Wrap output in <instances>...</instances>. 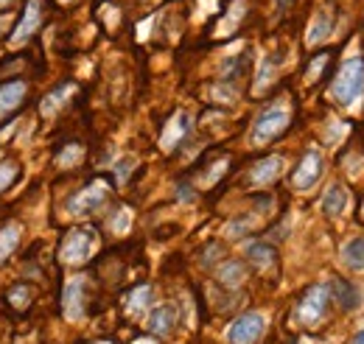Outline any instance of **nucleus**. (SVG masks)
Here are the masks:
<instances>
[{
	"label": "nucleus",
	"instance_id": "b1692460",
	"mask_svg": "<svg viewBox=\"0 0 364 344\" xmlns=\"http://www.w3.org/2000/svg\"><path fill=\"white\" fill-rule=\"evenodd\" d=\"M328 62H331V56H328V53H319L317 59H311V62H309V68H306V82H309V85L319 82V76H322V70L328 68Z\"/></svg>",
	"mask_w": 364,
	"mask_h": 344
},
{
	"label": "nucleus",
	"instance_id": "72a5a7b5",
	"mask_svg": "<svg viewBox=\"0 0 364 344\" xmlns=\"http://www.w3.org/2000/svg\"><path fill=\"white\" fill-rule=\"evenodd\" d=\"M3 3H6V0H0V9H3Z\"/></svg>",
	"mask_w": 364,
	"mask_h": 344
},
{
	"label": "nucleus",
	"instance_id": "f8f14e48",
	"mask_svg": "<svg viewBox=\"0 0 364 344\" xmlns=\"http://www.w3.org/2000/svg\"><path fill=\"white\" fill-rule=\"evenodd\" d=\"M65 313H68V319H82L85 316V280L82 277H76L65 289Z\"/></svg>",
	"mask_w": 364,
	"mask_h": 344
},
{
	"label": "nucleus",
	"instance_id": "6ab92c4d",
	"mask_svg": "<svg viewBox=\"0 0 364 344\" xmlns=\"http://www.w3.org/2000/svg\"><path fill=\"white\" fill-rule=\"evenodd\" d=\"M20 244V227L17 224H9L0 230V263L9 258Z\"/></svg>",
	"mask_w": 364,
	"mask_h": 344
},
{
	"label": "nucleus",
	"instance_id": "9d476101",
	"mask_svg": "<svg viewBox=\"0 0 364 344\" xmlns=\"http://www.w3.org/2000/svg\"><path fill=\"white\" fill-rule=\"evenodd\" d=\"M280 171H283V157L272 154V157H267V160H261V163L252 166L250 182L258 185V188H261V185H269V182H274V179L280 176Z\"/></svg>",
	"mask_w": 364,
	"mask_h": 344
},
{
	"label": "nucleus",
	"instance_id": "423d86ee",
	"mask_svg": "<svg viewBox=\"0 0 364 344\" xmlns=\"http://www.w3.org/2000/svg\"><path fill=\"white\" fill-rule=\"evenodd\" d=\"M95 232L92 230H73L62 244V260L65 263H85L92 255Z\"/></svg>",
	"mask_w": 364,
	"mask_h": 344
},
{
	"label": "nucleus",
	"instance_id": "4be33fe9",
	"mask_svg": "<svg viewBox=\"0 0 364 344\" xmlns=\"http://www.w3.org/2000/svg\"><path fill=\"white\" fill-rule=\"evenodd\" d=\"M73 92V85H62L59 90H53V92H48V98L43 101V112L46 115H53L65 101H68V95Z\"/></svg>",
	"mask_w": 364,
	"mask_h": 344
},
{
	"label": "nucleus",
	"instance_id": "c756f323",
	"mask_svg": "<svg viewBox=\"0 0 364 344\" xmlns=\"http://www.w3.org/2000/svg\"><path fill=\"white\" fill-rule=\"evenodd\" d=\"M252 224H255L252 215H247V218H235V221H230L228 224V235H241V232H247Z\"/></svg>",
	"mask_w": 364,
	"mask_h": 344
},
{
	"label": "nucleus",
	"instance_id": "412c9836",
	"mask_svg": "<svg viewBox=\"0 0 364 344\" xmlns=\"http://www.w3.org/2000/svg\"><path fill=\"white\" fill-rule=\"evenodd\" d=\"M149 302H151V289L149 286H140V289H135L129 297H127V313H132V316H137V313H143L146 308H149Z\"/></svg>",
	"mask_w": 364,
	"mask_h": 344
},
{
	"label": "nucleus",
	"instance_id": "7ed1b4c3",
	"mask_svg": "<svg viewBox=\"0 0 364 344\" xmlns=\"http://www.w3.org/2000/svg\"><path fill=\"white\" fill-rule=\"evenodd\" d=\"M328 302H331V289L328 286H311L303 300L297 305V322L306 325V328H317L328 311Z\"/></svg>",
	"mask_w": 364,
	"mask_h": 344
},
{
	"label": "nucleus",
	"instance_id": "f03ea898",
	"mask_svg": "<svg viewBox=\"0 0 364 344\" xmlns=\"http://www.w3.org/2000/svg\"><path fill=\"white\" fill-rule=\"evenodd\" d=\"M289 124H291V109H289V104H286V101H274L272 107H267V109L258 115V121H255V127H252V146H267V143H272L274 137H280L283 131L289 129Z\"/></svg>",
	"mask_w": 364,
	"mask_h": 344
},
{
	"label": "nucleus",
	"instance_id": "2eb2a0df",
	"mask_svg": "<svg viewBox=\"0 0 364 344\" xmlns=\"http://www.w3.org/2000/svg\"><path fill=\"white\" fill-rule=\"evenodd\" d=\"M342 263H345L350 272H364V235L350 238V241L342 247Z\"/></svg>",
	"mask_w": 364,
	"mask_h": 344
},
{
	"label": "nucleus",
	"instance_id": "f704fd0d",
	"mask_svg": "<svg viewBox=\"0 0 364 344\" xmlns=\"http://www.w3.org/2000/svg\"><path fill=\"white\" fill-rule=\"evenodd\" d=\"M0 28H3V20H0Z\"/></svg>",
	"mask_w": 364,
	"mask_h": 344
},
{
	"label": "nucleus",
	"instance_id": "9b49d317",
	"mask_svg": "<svg viewBox=\"0 0 364 344\" xmlns=\"http://www.w3.org/2000/svg\"><path fill=\"white\" fill-rule=\"evenodd\" d=\"M188 129H191V121H188V115H185V112H177V115L168 121V127H166V131H163V137H160L163 149H166V151H174V149L180 146L182 140H185Z\"/></svg>",
	"mask_w": 364,
	"mask_h": 344
},
{
	"label": "nucleus",
	"instance_id": "4468645a",
	"mask_svg": "<svg viewBox=\"0 0 364 344\" xmlns=\"http://www.w3.org/2000/svg\"><path fill=\"white\" fill-rule=\"evenodd\" d=\"M26 98V82H9L0 87V118L9 115L11 109H17Z\"/></svg>",
	"mask_w": 364,
	"mask_h": 344
},
{
	"label": "nucleus",
	"instance_id": "1a4fd4ad",
	"mask_svg": "<svg viewBox=\"0 0 364 344\" xmlns=\"http://www.w3.org/2000/svg\"><path fill=\"white\" fill-rule=\"evenodd\" d=\"M40 17H43V0H28V6H26V14H23V20H20V26L14 28V34H11V45H23L34 31H37V26H40Z\"/></svg>",
	"mask_w": 364,
	"mask_h": 344
},
{
	"label": "nucleus",
	"instance_id": "a878e982",
	"mask_svg": "<svg viewBox=\"0 0 364 344\" xmlns=\"http://www.w3.org/2000/svg\"><path fill=\"white\" fill-rule=\"evenodd\" d=\"M82 154H85V149H82V146H68L65 151H59L56 163H59L62 168H70V166H76V163L82 160Z\"/></svg>",
	"mask_w": 364,
	"mask_h": 344
},
{
	"label": "nucleus",
	"instance_id": "39448f33",
	"mask_svg": "<svg viewBox=\"0 0 364 344\" xmlns=\"http://www.w3.org/2000/svg\"><path fill=\"white\" fill-rule=\"evenodd\" d=\"M264 330H267V319H264V313H244V316H238V319L230 325L228 342L230 344H252L264 336Z\"/></svg>",
	"mask_w": 364,
	"mask_h": 344
},
{
	"label": "nucleus",
	"instance_id": "2f4dec72",
	"mask_svg": "<svg viewBox=\"0 0 364 344\" xmlns=\"http://www.w3.org/2000/svg\"><path fill=\"white\" fill-rule=\"evenodd\" d=\"M350 344H364V330H359V333L353 336V342H350Z\"/></svg>",
	"mask_w": 364,
	"mask_h": 344
},
{
	"label": "nucleus",
	"instance_id": "393cba45",
	"mask_svg": "<svg viewBox=\"0 0 364 344\" xmlns=\"http://www.w3.org/2000/svg\"><path fill=\"white\" fill-rule=\"evenodd\" d=\"M28 300H31V289H28V286H14V289L9 291V302H11V308H17V311L28 308Z\"/></svg>",
	"mask_w": 364,
	"mask_h": 344
},
{
	"label": "nucleus",
	"instance_id": "5701e85b",
	"mask_svg": "<svg viewBox=\"0 0 364 344\" xmlns=\"http://www.w3.org/2000/svg\"><path fill=\"white\" fill-rule=\"evenodd\" d=\"M244 17V0H235L232 6H230V14L225 23H219V34L222 37H228L230 31H232V26H238V20Z\"/></svg>",
	"mask_w": 364,
	"mask_h": 344
},
{
	"label": "nucleus",
	"instance_id": "ddd939ff",
	"mask_svg": "<svg viewBox=\"0 0 364 344\" xmlns=\"http://www.w3.org/2000/svg\"><path fill=\"white\" fill-rule=\"evenodd\" d=\"M348 202H350L348 190H345L342 185H331V188L325 190V196H322V213L336 218V215H342L348 210Z\"/></svg>",
	"mask_w": 364,
	"mask_h": 344
},
{
	"label": "nucleus",
	"instance_id": "473e14b6",
	"mask_svg": "<svg viewBox=\"0 0 364 344\" xmlns=\"http://www.w3.org/2000/svg\"><path fill=\"white\" fill-rule=\"evenodd\" d=\"M135 344H154V342H149V339H137Z\"/></svg>",
	"mask_w": 364,
	"mask_h": 344
},
{
	"label": "nucleus",
	"instance_id": "f257e3e1",
	"mask_svg": "<svg viewBox=\"0 0 364 344\" xmlns=\"http://www.w3.org/2000/svg\"><path fill=\"white\" fill-rule=\"evenodd\" d=\"M364 92V59H348L342 68H339V73H336V79H333V85H331V98L336 101V104H342V107H350L353 101H359Z\"/></svg>",
	"mask_w": 364,
	"mask_h": 344
},
{
	"label": "nucleus",
	"instance_id": "6e6552de",
	"mask_svg": "<svg viewBox=\"0 0 364 344\" xmlns=\"http://www.w3.org/2000/svg\"><path fill=\"white\" fill-rule=\"evenodd\" d=\"M333 20H336V14H333V9L331 6H322L317 14L311 17V23H309V34H306V45H319L325 43L328 37H331V31H333Z\"/></svg>",
	"mask_w": 364,
	"mask_h": 344
},
{
	"label": "nucleus",
	"instance_id": "f3484780",
	"mask_svg": "<svg viewBox=\"0 0 364 344\" xmlns=\"http://www.w3.org/2000/svg\"><path fill=\"white\" fill-rule=\"evenodd\" d=\"M331 289H333L336 300H339V305H342L345 311H350V308H356V305L362 302L359 289H356L353 283H348V280H333V283H331Z\"/></svg>",
	"mask_w": 364,
	"mask_h": 344
},
{
	"label": "nucleus",
	"instance_id": "c85d7f7f",
	"mask_svg": "<svg viewBox=\"0 0 364 344\" xmlns=\"http://www.w3.org/2000/svg\"><path fill=\"white\" fill-rule=\"evenodd\" d=\"M129 224H132V210H127V208H121L118 215L109 221L112 232H127V230H129Z\"/></svg>",
	"mask_w": 364,
	"mask_h": 344
},
{
	"label": "nucleus",
	"instance_id": "7c9ffc66",
	"mask_svg": "<svg viewBox=\"0 0 364 344\" xmlns=\"http://www.w3.org/2000/svg\"><path fill=\"white\" fill-rule=\"evenodd\" d=\"M132 166H135V160H132V157H127V160H121V163H118V168H115V171H118V179H121V182L129 176Z\"/></svg>",
	"mask_w": 364,
	"mask_h": 344
},
{
	"label": "nucleus",
	"instance_id": "0eeeda50",
	"mask_svg": "<svg viewBox=\"0 0 364 344\" xmlns=\"http://www.w3.org/2000/svg\"><path fill=\"white\" fill-rule=\"evenodd\" d=\"M319 176H322V157H319V151H309V154L300 160L297 171L291 173V185H294L297 190H309V188L317 185Z\"/></svg>",
	"mask_w": 364,
	"mask_h": 344
},
{
	"label": "nucleus",
	"instance_id": "a211bd4d",
	"mask_svg": "<svg viewBox=\"0 0 364 344\" xmlns=\"http://www.w3.org/2000/svg\"><path fill=\"white\" fill-rule=\"evenodd\" d=\"M244 277H247V269H244V263H241V260H228V263L219 269V283H222V286H228V289L241 286V283H244Z\"/></svg>",
	"mask_w": 364,
	"mask_h": 344
},
{
	"label": "nucleus",
	"instance_id": "cd10ccee",
	"mask_svg": "<svg viewBox=\"0 0 364 344\" xmlns=\"http://www.w3.org/2000/svg\"><path fill=\"white\" fill-rule=\"evenodd\" d=\"M274 65H277L274 59H267V62H264L261 76H258V82H255V92H264V90H267V85L274 79Z\"/></svg>",
	"mask_w": 364,
	"mask_h": 344
},
{
	"label": "nucleus",
	"instance_id": "dca6fc26",
	"mask_svg": "<svg viewBox=\"0 0 364 344\" xmlns=\"http://www.w3.org/2000/svg\"><path fill=\"white\" fill-rule=\"evenodd\" d=\"M174 322H177V313H174L171 305H160V308H154L151 316H149L151 333H168V330L174 328Z\"/></svg>",
	"mask_w": 364,
	"mask_h": 344
},
{
	"label": "nucleus",
	"instance_id": "c9c22d12",
	"mask_svg": "<svg viewBox=\"0 0 364 344\" xmlns=\"http://www.w3.org/2000/svg\"><path fill=\"white\" fill-rule=\"evenodd\" d=\"M101 344H107V342H101Z\"/></svg>",
	"mask_w": 364,
	"mask_h": 344
},
{
	"label": "nucleus",
	"instance_id": "bb28decb",
	"mask_svg": "<svg viewBox=\"0 0 364 344\" xmlns=\"http://www.w3.org/2000/svg\"><path fill=\"white\" fill-rule=\"evenodd\" d=\"M17 173H20V166H17V163H11V160L0 163V190L11 188V182L17 179Z\"/></svg>",
	"mask_w": 364,
	"mask_h": 344
},
{
	"label": "nucleus",
	"instance_id": "aec40b11",
	"mask_svg": "<svg viewBox=\"0 0 364 344\" xmlns=\"http://www.w3.org/2000/svg\"><path fill=\"white\" fill-rule=\"evenodd\" d=\"M247 255H250V260L258 269H272L274 266V249L269 244H250L247 247Z\"/></svg>",
	"mask_w": 364,
	"mask_h": 344
},
{
	"label": "nucleus",
	"instance_id": "20e7f679",
	"mask_svg": "<svg viewBox=\"0 0 364 344\" xmlns=\"http://www.w3.org/2000/svg\"><path fill=\"white\" fill-rule=\"evenodd\" d=\"M107 193H109V185L104 179H95L87 188H82L70 202H68V210L73 215H87L92 210H98L104 202H107Z\"/></svg>",
	"mask_w": 364,
	"mask_h": 344
}]
</instances>
